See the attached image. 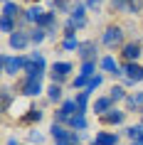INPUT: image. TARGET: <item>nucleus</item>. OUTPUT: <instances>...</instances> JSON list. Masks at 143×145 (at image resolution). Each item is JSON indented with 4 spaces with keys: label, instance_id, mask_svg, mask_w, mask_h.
Instances as JSON below:
<instances>
[{
    "label": "nucleus",
    "instance_id": "f257e3e1",
    "mask_svg": "<svg viewBox=\"0 0 143 145\" xmlns=\"http://www.w3.org/2000/svg\"><path fill=\"white\" fill-rule=\"evenodd\" d=\"M27 61L30 57H22V54H3V71L8 74V76H17V71H25L27 67Z\"/></svg>",
    "mask_w": 143,
    "mask_h": 145
},
{
    "label": "nucleus",
    "instance_id": "f03ea898",
    "mask_svg": "<svg viewBox=\"0 0 143 145\" xmlns=\"http://www.w3.org/2000/svg\"><path fill=\"white\" fill-rule=\"evenodd\" d=\"M76 113H79L76 101L74 99H67V101H62V106L54 111V123H69Z\"/></svg>",
    "mask_w": 143,
    "mask_h": 145
},
{
    "label": "nucleus",
    "instance_id": "7ed1b4c3",
    "mask_svg": "<svg viewBox=\"0 0 143 145\" xmlns=\"http://www.w3.org/2000/svg\"><path fill=\"white\" fill-rule=\"evenodd\" d=\"M101 42H104L106 47H121L123 44V27H119V25H111V27H106L104 35H101Z\"/></svg>",
    "mask_w": 143,
    "mask_h": 145
},
{
    "label": "nucleus",
    "instance_id": "20e7f679",
    "mask_svg": "<svg viewBox=\"0 0 143 145\" xmlns=\"http://www.w3.org/2000/svg\"><path fill=\"white\" fill-rule=\"evenodd\" d=\"M72 64H69V61H54L52 64V71H49V79H52V84H64V81H67V76L69 74H72Z\"/></svg>",
    "mask_w": 143,
    "mask_h": 145
},
{
    "label": "nucleus",
    "instance_id": "39448f33",
    "mask_svg": "<svg viewBox=\"0 0 143 145\" xmlns=\"http://www.w3.org/2000/svg\"><path fill=\"white\" fill-rule=\"evenodd\" d=\"M17 91L22 93V96H27V99H37L45 89H42V84L35 81V79H22V81L17 84Z\"/></svg>",
    "mask_w": 143,
    "mask_h": 145
},
{
    "label": "nucleus",
    "instance_id": "423d86ee",
    "mask_svg": "<svg viewBox=\"0 0 143 145\" xmlns=\"http://www.w3.org/2000/svg\"><path fill=\"white\" fill-rule=\"evenodd\" d=\"M123 74H126V84H136V81H143V67L141 64H136V61H131V64H126L123 67Z\"/></svg>",
    "mask_w": 143,
    "mask_h": 145
},
{
    "label": "nucleus",
    "instance_id": "0eeeda50",
    "mask_svg": "<svg viewBox=\"0 0 143 145\" xmlns=\"http://www.w3.org/2000/svg\"><path fill=\"white\" fill-rule=\"evenodd\" d=\"M27 44H30V32H25V30H15L13 35H10V47H13V49L22 52Z\"/></svg>",
    "mask_w": 143,
    "mask_h": 145
},
{
    "label": "nucleus",
    "instance_id": "6e6552de",
    "mask_svg": "<svg viewBox=\"0 0 143 145\" xmlns=\"http://www.w3.org/2000/svg\"><path fill=\"white\" fill-rule=\"evenodd\" d=\"M72 22H74L76 30H82V27H86V5H82V3H76L74 10H72V17H69Z\"/></svg>",
    "mask_w": 143,
    "mask_h": 145
},
{
    "label": "nucleus",
    "instance_id": "1a4fd4ad",
    "mask_svg": "<svg viewBox=\"0 0 143 145\" xmlns=\"http://www.w3.org/2000/svg\"><path fill=\"white\" fill-rule=\"evenodd\" d=\"M42 17H45V10L40 8V5H30V8L25 10V15H22V22H32L37 27V25L42 22Z\"/></svg>",
    "mask_w": 143,
    "mask_h": 145
},
{
    "label": "nucleus",
    "instance_id": "9d476101",
    "mask_svg": "<svg viewBox=\"0 0 143 145\" xmlns=\"http://www.w3.org/2000/svg\"><path fill=\"white\" fill-rule=\"evenodd\" d=\"M76 54H79L82 61H96V42H82Z\"/></svg>",
    "mask_w": 143,
    "mask_h": 145
},
{
    "label": "nucleus",
    "instance_id": "9b49d317",
    "mask_svg": "<svg viewBox=\"0 0 143 145\" xmlns=\"http://www.w3.org/2000/svg\"><path fill=\"white\" fill-rule=\"evenodd\" d=\"M99 118H101V123H106V125H121V123H123V118H126V113H123V111H119V108H111L109 113L99 116Z\"/></svg>",
    "mask_w": 143,
    "mask_h": 145
},
{
    "label": "nucleus",
    "instance_id": "f8f14e48",
    "mask_svg": "<svg viewBox=\"0 0 143 145\" xmlns=\"http://www.w3.org/2000/svg\"><path fill=\"white\" fill-rule=\"evenodd\" d=\"M45 76V67H40L35 61H27V67H25V79H35V81H42Z\"/></svg>",
    "mask_w": 143,
    "mask_h": 145
},
{
    "label": "nucleus",
    "instance_id": "ddd939ff",
    "mask_svg": "<svg viewBox=\"0 0 143 145\" xmlns=\"http://www.w3.org/2000/svg\"><path fill=\"white\" fill-rule=\"evenodd\" d=\"M123 57H126L128 64H131V61H138V57H141V44H138V42L123 44Z\"/></svg>",
    "mask_w": 143,
    "mask_h": 145
},
{
    "label": "nucleus",
    "instance_id": "4468645a",
    "mask_svg": "<svg viewBox=\"0 0 143 145\" xmlns=\"http://www.w3.org/2000/svg\"><path fill=\"white\" fill-rule=\"evenodd\" d=\"M111 108H113V101L109 99V96H101V99H96V101H94V113H96V116L109 113Z\"/></svg>",
    "mask_w": 143,
    "mask_h": 145
},
{
    "label": "nucleus",
    "instance_id": "2eb2a0df",
    "mask_svg": "<svg viewBox=\"0 0 143 145\" xmlns=\"http://www.w3.org/2000/svg\"><path fill=\"white\" fill-rule=\"evenodd\" d=\"M126 103H128L131 111L143 113V91H136V93H131V96H126Z\"/></svg>",
    "mask_w": 143,
    "mask_h": 145
},
{
    "label": "nucleus",
    "instance_id": "dca6fc26",
    "mask_svg": "<svg viewBox=\"0 0 143 145\" xmlns=\"http://www.w3.org/2000/svg\"><path fill=\"white\" fill-rule=\"evenodd\" d=\"M94 145H119V135L116 133H96V138H94Z\"/></svg>",
    "mask_w": 143,
    "mask_h": 145
},
{
    "label": "nucleus",
    "instance_id": "f3484780",
    "mask_svg": "<svg viewBox=\"0 0 143 145\" xmlns=\"http://www.w3.org/2000/svg\"><path fill=\"white\" fill-rule=\"evenodd\" d=\"M17 15H25V10L17 5V3H8V5H3V17H10V20H15Z\"/></svg>",
    "mask_w": 143,
    "mask_h": 145
},
{
    "label": "nucleus",
    "instance_id": "a211bd4d",
    "mask_svg": "<svg viewBox=\"0 0 143 145\" xmlns=\"http://www.w3.org/2000/svg\"><path fill=\"white\" fill-rule=\"evenodd\" d=\"M37 27H45L47 32H49V30H57V12H45L42 22H40Z\"/></svg>",
    "mask_w": 143,
    "mask_h": 145
},
{
    "label": "nucleus",
    "instance_id": "6ab92c4d",
    "mask_svg": "<svg viewBox=\"0 0 143 145\" xmlns=\"http://www.w3.org/2000/svg\"><path fill=\"white\" fill-rule=\"evenodd\" d=\"M89 99H91V93L86 91V89L76 93V99H74V101H76V106H79V113H84V116H86V103H89Z\"/></svg>",
    "mask_w": 143,
    "mask_h": 145
},
{
    "label": "nucleus",
    "instance_id": "aec40b11",
    "mask_svg": "<svg viewBox=\"0 0 143 145\" xmlns=\"http://www.w3.org/2000/svg\"><path fill=\"white\" fill-rule=\"evenodd\" d=\"M47 39V30L45 27H32L30 30V42L32 44H40V42H45Z\"/></svg>",
    "mask_w": 143,
    "mask_h": 145
},
{
    "label": "nucleus",
    "instance_id": "412c9836",
    "mask_svg": "<svg viewBox=\"0 0 143 145\" xmlns=\"http://www.w3.org/2000/svg\"><path fill=\"white\" fill-rule=\"evenodd\" d=\"M42 111H40V108H27V113L22 116V123H40L42 121Z\"/></svg>",
    "mask_w": 143,
    "mask_h": 145
},
{
    "label": "nucleus",
    "instance_id": "4be33fe9",
    "mask_svg": "<svg viewBox=\"0 0 143 145\" xmlns=\"http://www.w3.org/2000/svg\"><path fill=\"white\" fill-rule=\"evenodd\" d=\"M62 47H64V52H74V49H79V47H82V42L76 39V35H67V37H64V42H62Z\"/></svg>",
    "mask_w": 143,
    "mask_h": 145
},
{
    "label": "nucleus",
    "instance_id": "5701e85b",
    "mask_svg": "<svg viewBox=\"0 0 143 145\" xmlns=\"http://www.w3.org/2000/svg\"><path fill=\"white\" fill-rule=\"evenodd\" d=\"M62 96H64V93H62V86H59V84H52L49 89H47V99L52 101V103L62 101Z\"/></svg>",
    "mask_w": 143,
    "mask_h": 145
},
{
    "label": "nucleus",
    "instance_id": "b1692460",
    "mask_svg": "<svg viewBox=\"0 0 143 145\" xmlns=\"http://www.w3.org/2000/svg\"><path fill=\"white\" fill-rule=\"evenodd\" d=\"M69 128H74V130H86V116L84 113H76L72 121H69Z\"/></svg>",
    "mask_w": 143,
    "mask_h": 145
},
{
    "label": "nucleus",
    "instance_id": "393cba45",
    "mask_svg": "<svg viewBox=\"0 0 143 145\" xmlns=\"http://www.w3.org/2000/svg\"><path fill=\"white\" fill-rule=\"evenodd\" d=\"M52 5H54V12H72V3L69 0H52Z\"/></svg>",
    "mask_w": 143,
    "mask_h": 145
},
{
    "label": "nucleus",
    "instance_id": "a878e982",
    "mask_svg": "<svg viewBox=\"0 0 143 145\" xmlns=\"http://www.w3.org/2000/svg\"><path fill=\"white\" fill-rule=\"evenodd\" d=\"M141 10H143V3H141V0H128V5H126L123 12H126V15H136V12H141Z\"/></svg>",
    "mask_w": 143,
    "mask_h": 145
},
{
    "label": "nucleus",
    "instance_id": "bb28decb",
    "mask_svg": "<svg viewBox=\"0 0 143 145\" xmlns=\"http://www.w3.org/2000/svg\"><path fill=\"white\" fill-rule=\"evenodd\" d=\"M109 99L111 101H126V89L123 86H113L111 93H109Z\"/></svg>",
    "mask_w": 143,
    "mask_h": 145
},
{
    "label": "nucleus",
    "instance_id": "cd10ccee",
    "mask_svg": "<svg viewBox=\"0 0 143 145\" xmlns=\"http://www.w3.org/2000/svg\"><path fill=\"white\" fill-rule=\"evenodd\" d=\"M10 103H13V89L3 86V111H10Z\"/></svg>",
    "mask_w": 143,
    "mask_h": 145
},
{
    "label": "nucleus",
    "instance_id": "c85d7f7f",
    "mask_svg": "<svg viewBox=\"0 0 143 145\" xmlns=\"http://www.w3.org/2000/svg\"><path fill=\"white\" fill-rule=\"evenodd\" d=\"M72 86H74V89H86V86H89V76H84V74L74 76L72 79Z\"/></svg>",
    "mask_w": 143,
    "mask_h": 145
},
{
    "label": "nucleus",
    "instance_id": "c756f323",
    "mask_svg": "<svg viewBox=\"0 0 143 145\" xmlns=\"http://www.w3.org/2000/svg\"><path fill=\"white\" fill-rule=\"evenodd\" d=\"M101 84H104V76H101V74H96V76H91V79H89V86H86V91L94 93V89H99Z\"/></svg>",
    "mask_w": 143,
    "mask_h": 145
},
{
    "label": "nucleus",
    "instance_id": "7c9ffc66",
    "mask_svg": "<svg viewBox=\"0 0 143 145\" xmlns=\"http://www.w3.org/2000/svg\"><path fill=\"white\" fill-rule=\"evenodd\" d=\"M126 135L131 138V140H138V138L143 135V125H131V128H126Z\"/></svg>",
    "mask_w": 143,
    "mask_h": 145
},
{
    "label": "nucleus",
    "instance_id": "2f4dec72",
    "mask_svg": "<svg viewBox=\"0 0 143 145\" xmlns=\"http://www.w3.org/2000/svg\"><path fill=\"white\" fill-rule=\"evenodd\" d=\"M94 69H96V61H82V74L84 76H94Z\"/></svg>",
    "mask_w": 143,
    "mask_h": 145
},
{
    "label": "nucleus",
    "instance_id": "473e14b6",
    "mask_svg": "<svg viewBox=\"0 0 143 145\" xmlns=\"http://www.w3.org/2000/svg\"><path fill=\"white\" fill-rule=\"evenodd\" d=\"M30 143L42 145V143H45V133H40V130H30Z\"/></svg>",
    "mask_w": 143,
    "mask_h": 145
},
{
    "label": "nucleus",
    "instance_id": "72a5a7b5",
    "mask_svg": "<svg viewBox=\"0 0 143 145\" xmlns=\"http://www.w3.org/2000/svg\"><path fill=\"white\" fill-rule=\"evenodd\" d=\"M3 32H15V20H10V17H3Z\"/></svg>",
    "mask_w": 143,
    "mask_h": 145
},
{
    "label": "nucleus",
    "instance_id": "f704fd0d",
    "mask_svg": "<svg viewBox=\"0 0 143 145\" xmlns=\"http://www.w3.org/2000/svg\"><path fill=\"white\" fill-rule=\"evenodd\" d=\"M30 61L40 64V67H47V61H45V57H42V52H32V54H30Z\"/></svg>",
    "mask_w": 143,
    "mask_h": 145
},
{
    "label": "nucleus",
    "instance_id": "c9c22d12",
    "mask_svg": "<svg viewBox=\"0 0 143 145\" xmlns=\"http://www.w3.org/2000/svg\"><path fill=\"white\" fill-rule=\"evenodd\" d=\"M126 5H128V0H111V8L119 10V12H123V10H126Z\"/></svg>",
    "mask_w": 143,
    "mask_h": 145
},
{
    "label": "nucleus",
    "instance_id": "e433bc0d",
    "mask_svg": "<svg viewBox=\"0 0 143 145\" xmlns=\"http://www.w3.org/2000/svg\"><path fill=\"white\" fill-rule=\"evenodd\" d=\"M101 3H104V0H86V8H99V5H101Z\"/></svg>",
    "mask_w": 143,
    "mask_h": 145
},
{
    "label": "nucleus",
    "instance_id": "4c0bfd02",
    "mask_svg": "<svg viewBox=\"0 0 143 145\" xmlns=\"http://www.w3.org/2000/svg\"><path fill=\"white\" fill-rule=\"evenodd\" d=\"M8 145H22V143H20L17 138H10V140H8Z\"/></svg>",
    "mask_w": 143,
    "mask_h": 145
},
{
    "label": "nucleus",
    "instance_id": "58836bf2",
    "mask_svg": "<svg viewBox=\"0 0 143 145\" xmlns=\"http://www.w3.org/2000/svg\"><path fill=\"white\" fill-rule=\"evenodd\" d=\"M54 145H72V143H69V140H57Z\"/></svg>",
    "mask_w": 143,
    "mask_h": 145
},
{
    "label": "nucleus",
    "instance_id": "ea45409f",
    "mask_svg": "<svg viewBox=\"0 0 143 145\" xmlns=\"http://www.w3.org/2000/svg\"><path fill=\"white\" fill-rule=\"evenodd\" d=\"M8 3H13V0H3V5H8Z\"/></svg>",
    "mask_w": 143,
    "mask_h": 145
},
{
    "label": "nucleus",
    "instance_id": "a19ab883",
    "mask_svg": "<svg viewBox=\"0 0 143 145\" xmlns=\"http://www.w3.org/2000/svg\"><path fill=\"white\" fill-rule=\"evenodd\" d=\"M91 145H94V143H91Z\"/></svg>",
    "mask_w": 143,
    "mask_h": 145
}]
</instances>
